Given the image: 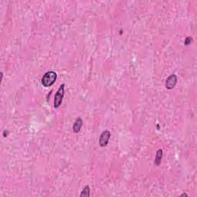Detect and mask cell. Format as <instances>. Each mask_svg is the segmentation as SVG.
Segmentation results:
<instances>
[{
  "mask_svg": "<svg viewBox=\"0 0 197 197\" xmlns=\"http://www.w3.org/2000/svg\"><path fill=\"white\" fill-rule=\"evenodd\" d=\"M57 79L56 72L54 71H48L42 78L41 83L44 87H50L56 83Z\"/></svg>",
  "mask_w": 197,
  "mask_h": 197,
  "instance_id": "cell-1",
  "label": "cell"
},
{
  "mask_svg": "<svg viewBox=\"0 0 197 197\" xmlns=\"http://www.w3.org/2000/svg\"><path fill=\"white\" fill-rule=\"evenodd\" d=\"M64 93L65 84H62L55 95V98H54V108L55 109H58L61 106L63 97H64Z\"/></svg>",
  "mask_w": 197,
  "mask_h": 197,
  "instance_id": "cell-2",
  "label": "cell"
},
{
  "mask_svg": "<svg viewBox=\"0 0 197 197\" xmlns=\"http://www.w3.org/2000/svg\"><path fill=\"white\" fill-rule=\"evenodd\" d=\"M111 136V133L109 130H105L102 132L100 135V137L98 139V143L101 147L106 146L107 144L109 143V140Z\"/></svg>",
  "mask_w": 197,
  "mask_h": 197,
  "instance_id": "cell-3",
  "label": "cell"
},
{
  "mask_svg": "<svg viewBox=\"0 0 197 197\" xmlns=\"http://www.w3.org/2000/svg\"><path fill=\"white\" fill-rule=\"evenodd\" d=\"M177 83V76L175 74H172L167 78L166 81V87L168 89H172Z\"/></svg>",
  "mask_w": 197,
  "mask_h": 197,
  "instance_id": "cell-4",
  "label": "cell"
},
{
  "mask_svg": "<svg viewBox=\"0 0 197 197\" xmlns=\"http://www.w3.org/2000/svg\"><path fill=\"white\" fill-rule=\"evenodd\" d=\"M83 119L80 117L77 118L76 120H75V122H74L73 126H72V130H73L74 133H78L80 131V129H81L82 126H83Z\"/></svg>",
  "mask_w": 197,
  "mask_h": 197,
  "instance_id": "cell-5",
  "label": "cell"
},
{
  "mask_svg": "<svg viewBox=\"0 0 197 197\" xmlns=\"http://www.w3.org/2000/svg\"><path fill=\"white\" fill-rule=\"evenodd\" d=\"M162 158H163V149H160L157 150L156 156V158H155L156 166H160L162 161Z\"/></svg>",
  "mask_w": 197,
  "mask_h": 197,
  "instance_id": "cell-6",
  "label": "cell"
},
{
  "mask_svg": "<svg viewBox=\"0 0 197 197\" xmlns=\"http://www.w3.org/2000/svg\"><path fill=\"white\" fill-rule=\"evenodd\" d=\"M90 195V189H89V186H86L84 188H83V191L80 193V196H85L88 197Z\"/></svg>",
  "mask_w": 197,
  "mask_h": 197,
  "instance_id": "cell-7",
  "label": "cell"
},
{
  "mask_svg": "<svg viewBox=\"0 0 197 197\" xmlns=\"http://www.w3.org/2000/svg\"><path fill=\"white\" fill-rule=\"evenodd\" d=\"M191 41H192V39H191V37H187L186 39V40H185L184 42V44L185 45H189V44L191 43Z\"/></svg>",
  "mask_w": 197,
  "mask_h": 197,
  "instance_id": "cell-8",
  "label": "cell"
},
{
  "mask_svg": "<svg viewBox=\"0 0 197 197\" xmlns=\"http://www.w3.org/2000/svg\"><path fill=\"white\" fill-rule=\"evenodd\" d=\"M181 196H188V194L185 193V192H183V194H181Z\"/></svg>",
  "mask_w": 197,
  "mask_h": 197,
  "instance_id": "cell-9",
  "label": "cell"
}]
</instances>
